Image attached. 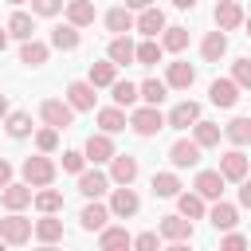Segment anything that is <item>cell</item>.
<instances>
[{
    "label": "cell",
    "mask_w": 251,
    "mask_h": 251,
    "mask_svg": "<svg viewBox=\"0 0 251 251\" xmlns=\"http://www.w3.org/2000/svg\"><path fill=\"white\" fill-rule=\"evenodd\" d=\"M165 126H169V118H165L157 106H149V102H145V106H137V110L129 114V129H133L137 137H157Z\"/></svg>",
    "instance_id": "cell-1"
},
{
    "label": "cell",
    "mask_w": 251,
    "mask_h": 251,
    "mask_svg": "<svg viewBox=\"0 0 251 251\" xmlns=\"http://www.w3.org/2000/svg\"><path fill=\"white\" fill-rule=\"evenodd\" d=\"M20 169H24V180H27L31 188H47V184H55V173H59V169H55V161H51L47 153L27 157Z\"/></svg>",
    "instance_id": "cell-2"
},
{
    "label": "cell",
    "mask_w": 251,
    "mask_h": 251,
    "mask_svg": "<svg viewBox=\"0 0 251 251\" xmlns=\"http://www.w3.org/2000/svg\"><path fill=\"white\" fill-rule=\"evenodd\" d=\"M39 118L47 126H55V129H71L75 126V106L67 98H43L39 102Z\"/></svg>",
    "instance_id": "cell-3"
},
{
    "label": "cell",
    "mask_w": 251,
    "mask_h": 251,
    "mask_svg": "<svg viewBox=\"0 0 251 251\" xmlns=\"http://www.w3.org/2000/svg\"><path fill=\"white\" fill-rule=\"evenodd\" d=\"M200 153H204V145H200L196 137H176V141L169 145L173 169H196V165H200Z\"/></svg>",
    "instance_id": "cell-4"
},
{
    "label": "cell",
    "mask_w": 251,
    "mask_h": 251,
    "mask_svg": "<svg viewBox=\"0 0 251 251\" xmlns=\"http://www.w3.org/2000/svg\"><path fill=\"white\" fill-rule=\"evenodd\" d=\"M0 235L8 239V247H24V243L35 235V224H31V220H24L20 212H8V216L0 220Z\"/></svg>",
    "instance_id": "cell-5"
},
{
    "label": "cell",
    "mask_w": 251,
    "mask_h": 251,
    "mask_svg": "<svg viewBox=\"0 0 251 251\" xmlns=\"http://www.w3.org/2000/svg\"><path fill=\"white\" fill-rule=\"evenodd\" d=\"M114 133H106V129H98V133H90L86 137V145H82V153H86V161L90 165H106V161H114V141H110Z\"/></svg>",
    "instance_id": "cell-6"
},
{
    "label": "cell",
    "mask_w": 251,
    "mask_h": 251,
    "mask_svg": "<svg viewBox=\"0 0 251 251\" xmlns=\"http://www.w3.org/2000/svg\"><path fill=\"white\" fill-rule=\"evenodd\" d=\"M110 184H114V180H110V176H106V173H102L98 165H94V169H82V173H78V192H82L86 200H102V196L110 192Z\"/></svg>",
    "instance_id": "cell-7"
},
{
    "label": "cell",
    "mask_w": 251,
    "mask_h": 251,
    "mask_svg": "<svg viewBox=\"0 0 251 251\" xmlns=\"http://www.w3.org/2000/svg\"><path fill=\"white\" fill-rule=\"evenodd\" d=\"M137 208H141V196H137L129 184H118V188L110 192V212H114V220H129V216H137Z\"/></svg>",
    "instance_id": "cell-8"
},
{
    "label": "cell",
    "mask_w": 251,
    "mask_h": 251,
    "mask_svg": "<svg viewBox=\"0 0 251 251\" xmlns=\"http://www.w3.org/2000/svg\"><path fill=\"white\" fill-rule=\"evenodd\" d=\"M161 239H169V243H192V220L188 216H161Z\"/></svg>",
    "instance_id": "cell-9"
},
{
    "label": "cell",
    "mask_w": 251,
    "mask_h": 251,
    "mask_svg": "<svg viewBox=\"0 0 251 251\" xmlns=\"http://www.w3.org/2000/svg\"><path fill=\"white\" fill-rule=\"evenodd\" d=\"M224 184H227V176H224L220 169H200L196 180H192V188H196L204 200H220V196H224Z\"/></svg>",
    "instance_id": "cell-10"
},
{
    "label": "cell",
    "mask_w": 251,
    "mask_h": 251,
    "mask_svg": "<svg viewBox=\"0 0 251 251\" xmlns=\"http://www.w3.org/2000/svg\"><path fill=\"white\" fill-rule=\"evenodd\" d=\"M137 173H141V165H137L133 153H114V161H110V180L114 184H133Z\"/></svg>",
    "instance_id": "cell-11"
},
{
    "label": "cell",
    "mask_w": 251,
    "mask_h": 251,
    "mask_svg": "<svg viewBox=\"0 0 251 251\" xmlns=\"http://www.w3.org/2000/svg\"><path fill=\"white\" fill-rule=\"evenodd\" d=\"M31 200H35V192H31V184H27V180H24V184H16V180H12V184H4V188H0V204H4L8 212H24Z\"/></svg>",
    "instance_id": "cell-12"
},
{
    "label": "cell",
    "mask_w": 251,
    "mask_h": 251,
    "mask_svg": "<svg viewBox=\"0 0 251 251\" xmlns=\"http://www.w3.org/2000/svg\"><path fill=\"white\" fill-rule=\"evenodd\" d=\"M110 220H114V212H110V204H102V200H90V204L78 212V224H82V231H102Z\"/></svg>",
    "instance_id": "cell-13"
},
{
    "label": "cell",
    "mask_w": 251,
    "mask_h": 251,
    "mask_svg": "<svg viewBox=\"0 0 251 251\" xmlns=\"http://www.w3.org/2000/svg\"><path fill=\"white\" fill-rule=\"evenodd\" d=\"M208 98H212V106L231 110V106L239 102V82H235V78H216V82L208 86Z\"/></svg>",
    "instance_id": "cell-14"
},
{
    "label": "cell",
    "mask_w": 251,
    "mask_h": 251,
    "mask_svg": "<svg viewBox=\"0 0 251 251\" xmlns=\"http://www.w3.org/2000/svg\"><path fill=\"white\" fill-rule=\"evenodd\" d=\"M98 86L90 82V78H75V82H67V102L75 106V110H94V94Z\"/></svg>",
    "instance_id": "cell-15"
},
{
    "label": "cell",
    "mask_w": 251,
    "mask_h": 251,
    "mask_svg": "<svg viewBox=\"0 0 251 251\" xmlns=\"http://www.w3.org/2000/svg\"><path fill=\"white\" fill-rule=\"evenodd\" d=\"M165 118H169V129H192L200 122V102H192V98L188 102H176Z\"/></svg>",
    "instance_id": "cell-16"
},
{
    "label": "cell",
    "mask_w": 251,
    "mask_h": 251,
    "mask_svg": "<svg viewBox=\"0 0 251 251\" xmlns=\"http://www.w3.org/2000/svg\"><path fill=\"white\" fill-rule=\"evenodd\" d=\"M212 16H216V27H224V31H235V27H243V24H247V16H243L239 0H220Z\"/></svg>",
    "instance_id": "cell-17"
},
{
    "label": "cell",
    "mask_w": 251,
    "mask_h": 251,
    "mask_svg": "<svg viewBox=\"0 0 251 251\" xmlns=\"http://www.w3.org/2000/svg\"><path fill=\"white\" fill-rule=\"evenodd\" d=\"M208 224H212L216 231H231V227L239 224V208H235V204H227V200L220 196V200L212 204V212H208Z\"/></svg>",
    "instance_id": "cell-18"
},
{
    "label": "cell",
    "mask_w": 251,
    "mask_h": 251,
    "mask_svg": "<svg viewBox=\"0 0 251 251\" xmlns=\"http://www.w3.org/2000/svg\"><path fill=\"white\" fill-rule=\"evenodd\" d=\"M133 27H137V16H133V8L118 4V8H110V12H106V31H114V35H129Z\"/></svg>",
    "instance_id": "cell-19"
},
{
    "label": "cell",
    "mask_w": 251,
    "mask_h": 251,
    "mask_svg": "<svg viewBox=\"0 0 251 251\" xmlns=\"http://www.w3.org/2000/svg\"><path fill=\"white\" fill-rule=\"evenodd\" d=\"M224 55H227V31L216 27V31L204 35V43H200V59H204V63H220Z\"/></svg>",
    "instance_id": "cell-20"
},
{
    "label": "cell",
    "mask_w": 251,
    "mask_h": 251,
    "mask_svg": "<svg viewBox=\"0 0 251 251\" xmlns=\"http://www.w3.org/2000/svg\"><path fill=\"white\" fill-rule=\"evenodd\" d=\"M106 59H114L118 67H129V63H137V43L129 35H114L106 47Z\"/></svg>",
    "instance_id": "cell-21"
},
{
    "label": "cell",
    "mask_w": 251,
    "mask_h": 251,
    "mask_svg": "<svg viewBox=\"0 0 251 251\" xmlns=\"http://www.w3.org/2000/svg\"><path fill=\"white\" fill-rule=\"evenodd\" d=\"M165 82H169V90H188V86L196 82V67H192V63H184V59H176V63H169Z\"/></svg>",
    "instance_id": "cell-22"
},
{
    "label": "cell",
    "mask_w": 251,
    "mask_h": 251,
    "mask_svg": "<svg viewBox=\"0 0 251 251\" xmlns=\"http://www.w3.org/2000/svg\"><path fill=\"white\" fill-rule=\"evenodd\" d=\"M35 239L39 243H63V220L55 212H39L35 220Z\"/></svg>",
    "instance_id": "cell-23"
},
{
    "label": "cell",
    "mask_w": 251,
    "mask_h": 251,
    "mask_svg": "<svg viewBox=\"0 0 251 251\" xmlns=\"http://www.w3.org/2000/svg\"><path fill=\"white\" fill-rule=\"evenodd\" d=\"M169 24H165V12L157 8V4H149V8H141V16H137V31L141 35H149V39H157L161 31H165Z\"/></svg>",
    "instance_id": "cell-24"
},
{
    "label": "cell",
    "mask_w": 251,
    "mask_h": 251,
    "mask_svg": "<svg viewBox=\"0 0 251 251\" xmlns=\"http://www.w3.org/2000/svg\"><path fill=\"white\" fill-rule=\"evenodd\" d=\"M78 31H82V27H75L71 20H67V24H55V27H51V47H55V51H75V47L82 43Z\"/></svg>",
    "instance_id": "cell-25"
},
{
    "label": "cell",
    "mask_w": 251,
    "mask_h": 251,
    "mask_svg": "<svg viewBox=\"0 0 251 251\" xmlns=\"http://www.w3.org/2000/svg\"><path fill=\"white\" fill-rule=\"evenodd\" d=\"M98 247L102 251H122V247H133V235L126 227H118V224H106L98 231Z\"/></svg>",
    "instance_id": "cell-26"
},
{
    "label": "cell",
    "mask_w": 251,
    "mask_h": 251,
    "mask_svg": "<svg viewBox=\"0 0 251 251\" xmlns=\"http://www.w3.org/2000/svg\"><path fill=\"white\" fill-rule=\"evenodd\" d=\"M4 27H8V35H12V39H20V43H24V39H31V35H35V12H31V16H27V12H12Z\"/></svg>",
    "instance_id": "cell-27"
},
{
    "label": "cell",
    "mask_w": 251,
    "mask_h": 251,
    "mask_svg": "<svg viewBox=\"0 0 251 251\" xmlns=\"http://www.w3.org/2000/svg\"><path fill=\"white\" fill-rule=\"evenodd\" d=\"M47 55H51V43H39L35 35L24 39V47H20V63H24V67H43Z\"/></svg>",
    "instance_id": "cell-28"
},
{
    "label": "cell",
    "mask_w": 251,
    "mask_h": 251,
    "mask_svg": "<svg viewBox=\"0 0 251 251\" xmlns=\"http://www.w3.org/2000/svg\"><path fill=\"white\" fill-rule=\"evenodd\" d=\"M126 126H129L126 106H106V110H98V129H106V133H122Z\"/></svg>",
    "instance_id": "cell-29"
},
{
    "label": "cell",
    "mask_w": 251,
    "mask_h": 251,
    "mask_svg": "<svg viewBox=\"0 0 251 251\" xmlns=\"http://www.w3.org/2000/svg\"><path fill=\"white\" fill-rule=\"evenodd\" d=\"M220 173H224L227 180H243V176H247V157H243L239 149H227V153L220 157Z\"/></svg>",
    "instance_id": "cell-30"
},
{
    "label": "cell",
    "mask_w": 251,
    "mask_h": 251,
    "mask_svg": "<svg viewBox=\"0 0 251 251\" xmlns=\"http://www.w3.org/2000/svg\"><path fill=\"white\" fill-rule=\"evenodd\" d=\"M176 212L188 216V220H204L208 208H204V196L200 192H176Z\"/></svg>",
    "instance_id": "cell-31"
},
{
    "label": "cell",
    "mask_w": 251,
    "mask_h": 251,
    "mask_svg": "<svg viewBox=\"0 0 251 251\" xmlns=\"http://www.w3.org/2000/svg\"><path fill=\"white\" fill-rule=\"evenodd\" d=\"M67 20L75 24V27H90L94 24V0H67Z\"/></svg>",
    "instance_id": "cell-32"
},
{
    "label": "cell",
    "mask_w": 251,
    "mask_h": 251,
    "mask_svg": "<svg viewBox=\"0 0 251 251\" xmlns=\"http://www.w3.org/2000/svg\"><path fill=\"white\" fill-rule=\"evenodd\" d=\"M153 196H161V200H176V192H180V176L176 173H153Z\"/></svg>",
    "instance_id": "cell-33"
},
{
    "label": "cell",
    "mask_w": 251,
    "mask_h": 251,
    "mask_svg": "<svg viewBox=\"0 0 251 251\" xmlns=\"http://www.w3.org/2000/svg\"><path fill=\"white\" fill-rule=\"evenodd\" d=\"M86 78H90L94 86H114V82H118V63H114V59H106V63H90Z\"/></svg>",
    "instance_id": "cell-34"
},
{
    "label": "cell",
    "mask_w": 251,
    "mask_h": 251,
    "mask_svg": "<svg viewBox=\"0 0 251 251\" xmlns=\"http://www.w3.org/2000/svg\"><path fill=\"white\" fill-rule=\"evenodd\" d=\"M137 90H141V102H149V106H161L169 98V82H161V78H145V82H137Z\"/></svg>",
    "instance_id": "cell-35"
},
{
    "label": "cell",
    "mask_w": 251,
    "mask_h": 251,
    "mask_svg": "<svg viewBox=\"0 0 251 251\" xmlns=\"http://www.w3.org/2000/svg\"><path fill=\"white\" fill-rule=\"evenodd\" d=\"M4 129H8V137H27L31 133V114H24V110H8V118H4Z\"/></svg>",
    "instance_id": "cell-36"
},
{
    "label": "cell",
    "mask_w": 251,
    "mask_h": 251,
    "mask_svg": "<svg viewBox=\"0 0 251 251\" xmlns=\"http://www.w3.org/2000/svg\"><path fill=\"white\" fill-rule=\"evenodd\" d=\"M224 137L231 145H251V118H231L224 126Z\"/></svg>",
    "instance_id": "cell-37"
},
{
    "label": "cell",
    "mask_w": 251,
    "mask_h": 251,
    "mask_svg": "<svg viewBox=\"0 0 251 251\" xmlns=\"http://www.w3.org/2000/svg\"><path fill=\"white\" fill-rule=\"evenodd\" d=\"M110 98H114V106H133V102L141 98V90H137V82H129V78L122 82V78H118V82L110 86Z\"/></svg>",
    "instance_id": "cell-38"
},
{
    "label": "cell",
    "mask_w": 251,
    "mask_h": 251,
    "mask_svg": "<svg viewBox=\"0 0 251 251\" xmlns=\"http://www.w3.org/2000/svg\"><path fill=\"white\" fill-rule=\"evenodd\" d=\"M192 137H196V141H200L204 149H212V145H220V137H224V129H220L216 122H204V118H200V122L192 126Z\"/></svg>",
    "instance_id": "cell-39"
},
{
    "label": "cell",
    "mask_w": 251,
    "mask_h": 251,
    "mask_svg": "<svg viewBox=\"0 0 251 251\" xmlns=\"http://www.w3.org/2000/svg\"><path fill=\"white\" fill-rule=\"evenodd\" d=\"M31 204H35V212H63V192H55V188L47 184V188H39V192H35V200H31Z\"/></svg>",
    "instance_id": "cell-40"
},
{
    "label": "cell",
    "mask_w": 251,
    "mask_h": 251,
    "mask_svg": "<svg viewBox=\"0 0 251 251\" xmlns=\"http://www.w3.org/2000/svg\"><path fill=\"white\" fill-rule=\"evenodd\" d=\"M161 47L173 51V55L184 51V47H188V27H165V31H161Z\"/></svg>",
    "instance_id": "cell-41"
},
{
    "label": "cell",
    "mask_w": 251,
    "mask_h": 251,
    "mask_svg": "<svg viewBox=\"0 0 251 251\" xmlns=\"http://www.w3.org/2000/svg\"><path fill=\"white\" fill-rule=\"evenodd\" d=\"M161 55H165V47H161L157 39H149V35H145V43H137V63H141V67L161 63Z\"/></svg>",
    "instance_id": "cell-42"
},
{
    "label": "cell",
    "mask_w": 251,
    "mask_h": 251,
    "mask_svg": "<svg viewBox=\"0 0 251 251\" xmlns=\"http://www.w3.org/2000/svg\"><path fill=\"white\" fill-rule=\"evenodd\" d=\"M35 149H39V153H55V149H59V129L43 122V129H35Z\"/></svg>",
    "instance_id": "cell-43"
},
{
    "label": "cell",
    "mask_w": 251,
    "mask_h": 251,
    "mask_svg": "<svg viewBox=\"0 0 251 251\" xmlns=\"http://www.w3.org/2000/svg\"><path fill=\"white\" fill-rule=\"evenodd\" d=\"M82 169H86V153H82V149H67V153H63V173H75V176H78Z\"/></svg>",
    "instance_id": "cell-44"
},
{
    "label": "cell",
    "mask_w": 251,
    "mask_h": 251,
    "mask_svg": "<svg viewBox=\"0 0 251 251\" xmlns=\"http://www.w3.org/2000/svg\"><path fill=\"white\" fill-rule=\"evenodd\" d=\"M231 78L239 82V90H251V59H235L231 63Z\"/></svg>",
    "instance_id": "cell-45"
},
{
    "label": "cell",
    "mask_w": 251,
    "mask_h": 251,
    "mask_svg": "<svg viewBox=\"0 0 251 251\" xmlns=\"http://www.w3.org/2000/svg\"><path fill=\"white\" fill-rule=\"evenodd\" d=\"M67 8V0H31V12L35 16H59Z\"/></svg>",
    "instance_id": "cell-46"
},
{
    "label": "cell",
    "mask_w": 251,
    "mask_h": 251,
    "mask_svg": "<svg viewBox=\"0 0 251 251\" xmlns=\"http://www.w3.org/2000/svg\"><path fill=\"white\" fill-rule=\"evenodd\" d=\"M133 247H137V251H157V247H161V231H141V235H133Z\"/></svg>",
    "instance_id": "cell-47"
},
{
    "label": "cell",
    "mask_w": 251,
    "mask_h": 251,
    "mask_svg": "<svg viewBox=\"0 0 251 251\" xmlns=\"http://www.w3.org/2000/svg\"><path fill=\"white\" fill-rule=\"evenodd\" d=\"M220 247H224V251H243V247H251V239H247V235H239V231L231 227V231L220 239Z\"/></svg>",
    "instance_id": "cell-48"
},
{
    "label": "cell",
    "mask_w": 251,
    "mask_h": 251,
    "mask_svg": "<svg viewBox=\"0 0 251 251\" xmlns=\"http://www.w3.org/2000/svg\"><path fill=\"white\" fill-rule=\"evenodd\" d=\"M239 208H251V180H239Z\"/></svg>",
    "instance_id": "cell-49"
},
{
    "label": "cell",
    "mask_w": 251,
    "mask_h": 251,
    "mask_svg": "<svg viewBox=\"0 0 251 251\" xmlns=\"http://www.w3.org/2000/svg\"><path fill=\"white\" fill-rule=\"evenodd\" d=\"M4 184H12V161L0 157V188H4Z\"/></svg>",
    "instance_id": "cell-50"
},
{
    "label": "cell",
    "mask_w": 251,
    "mask_h": 251,
    "mask_svg": "<svg viewBox=\"0 0 251 251\" xmlns=\"http://www.w3.org/2000/svg\"><path fill=\"white\" fill-rule=\"evenodd\" d=\"M153 0H126V8H133V12H141V8H149Z\"/></svg>",
    "instance_id": "cell-51"
},
{
    "label": "cell",
    "mask_w": 251,
    "mask_h": 251,
    "mask_svg": "<svg viewBox=\"0 0 251 251\" xmlns=\"http://www.w3.org/2000/svg\"><path fill=\"white\" fill-rule=\"evenodd\" d=\"M8 39H12V35H8V27H0V51L8 47Z\"/></svg>",
    "instance_id": "cell-52"
},
{
    "label": "cell",
    "mask_w": 251,
    "mask_h": 251,
    "mask_svg": "<svg viewBox=\"0 0 251 251\" xmlns=\"http://www.w3.org/2000/svg\"><path fill=\"white\" fill-rule=\"evenodd\" d=\"M4 118H8V98L0 94V122H4Z\"/></svg>",
    "instance_id": "cell-53"
},
{
    "label": "cell",
    "mask_w": 251,
    "mask_h": 251,
    "mask_svg": "<svg viewBox=\"0 0 251 251\" xmlns=\"http://www.w3.org/2000/svg\"><path fill=\"white\" fill-rule=\"evenodd\" d=\"M176 8H196V0H173Z\"/></svg>",
    "instance_id": "cell-54"
},
{
    "label": "cell",
    "mask_w": 251,
    "mask_h": 251,
    "mask_svg": "<svg viewBox=\"0 0 251 251\" xmlns=\"http://www.w3.org/2000/svg\"><path fill=\"white\" fill-rule=\"evenodd\" d=\"M8 4H16V8H20V4H27V0H8Z\"/></svg>",
    "instance_id": "cell-55"
},
{
    "label": "cell",
    "mask_w": 251,
    "mask_h": 251,
    "mask_svg": "<svg viewBox=\"0 0 251 251\" xmlns=\"http://www.w3.org/2000/svg\"><path fill=\"white\" fill-rule=\"evenodd\" d=\"M247 35H251V16H247Z\"/></svg>",
    "instance_id": "cell-56"
}]
</instances>
